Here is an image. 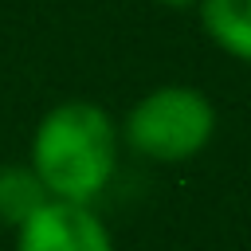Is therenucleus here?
Returning <instances> with one entry per match:
<instances>
[{
  "mask_svg": "<svg viewBox=\"0 0 251 251\" xmlns=\"http://www.w3.org/2000/svg\"><path fill=\"white\" fill-rule=\"evenodd\" d=\"M118 165V126L86 98L51 106L31 137V169L55 200L90 204L114 176Z\"/></svg>",
  "mask_w": 251,
  "mask_h": 251,
  "instance_id": "1",
  "label": "nucleus"
},
{
  "mask_svg": "<svg viewBox=\"0 0 251 251\" xmlns=\"http://www.w3.org/2000/svg\"><path fill=\"white\" fill-rule=\"evenodd\" d=\"M126 145L149 161L176 165L196 157L216 133V106L196 86H157L126 114Z\"/></svg>",
  "mask_w": 251,
  "mask_h": 251,
  "instance_id": "2",
  "label": "nucleus"
},
{
  "mask_svg": "<svg viewBox=\"0 0 251 251\" xmlns=\"http://www.w3.org/2000/svg\"><path fill=\"white\" fill-rule=\"evenodd\" d=\"M16 251H114V239L90 204L51 196L31 220L20 224Z\"/></svg>",
  "mask_w": 251,
  "mask_h": 251,
  "instance_id": "3",
  "label": "nucleus"
},
{
  "mask_svg": "<svg viewBox=\"0 0 251 251\" xmlns=\"http://www.w3.org/2000/svg\"><path fill=\"white\" fill-rule=\"evenodd\" d=\"M204 35L231 55L235 63H251V0H196Z\"/></svg>",
  "mask_w": 251,
  "mask_h": 251,
  "instance_id": "4",
  "label": "nucleus"
},
{
  "mask_svg": "<svg viewBox=\"0 0 251 251\" xmlns=\"http://www.w3.org/2000/svg\"><path fill=\"white\" fill-rule=\"evenodd\" d=\"M161 8H196V0H157Z\"/></svg>",
  "mask_w": 251,
  "mask_h": 251,
  "instance_id": "6",
  "label": "nucleus"
},
{
  "mask_svg": "<svg viewBox=\"0 0 251 251\" xmlns=\"http://www.w3.org/2000/svg\"><path fill=\"white\" fill-rule=\"evenodd\" d=\"M47 200H51V192H47V184L39 180V173L31 165H8V169H0V216L8 224L20 227Z\"/></svg>",
  "mask_w": 251,
  "mask_h": 251,
  "instance_id": "5",
  "label": "nucleus"
}]
</instances>
